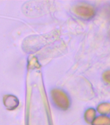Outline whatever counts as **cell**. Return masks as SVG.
I'll return each mask as SVG.
<instances>
[{
    "label": "cell",
    "mask_w": 110,
    "mask_h": 125,
    "mask_svg": "<svg viewBox=\"0 0 110 125\" xmlns=\"http://www.w3.org/2000/svg\"><path fill=\"white\" fill-rule=\"evenodd\" d=\"M53 98L58 107L62 109H66L69 106V100L67 96L59 90L53 91Z\"/></svg>",
    "instance_id": "cell-1"
},
{
    "label": "cell",
    "mask_w": 110,
    "mask_h": 125,
    "mask_svg": "<svg viewBox=\"0 0 110 125\" xmlns=\"http://www.w3.org/2000/svg\"><path fill=\"white\" fill-rule=\"evenodd\" d=\"M104 80L106 82H108V83H110V71L106 72L104 74Z\"/></svg>",
    "instance_id": "cell-5"
},
{
    "label": "cell",
    "mask_w": 110,
    "mask_h": 125,
    "mask_svg": "<svg viewBox=\"0 0 110 125\" xmlns=\"http://www.w3.org/2000/svg\"><path fill=\"white\" fill-rule=\"evenodd\" d=\"M87 113H89L88 115V117H86V121L87 122H91V121H93V117H95V111H93V110H90V111H87Z\"/></svg>",
    "instance_id": "cell-4"
},
{
    "label": "cell",
    "mask_w": 110,
    "mask_h": 125,
    "mask_svg": "<svg viewBox=\"0 0 110 125\" xmlns=\"http://www.w3.org/2000/svg\"><path fill=\"white\" fill-rule=\"evenodd\" d=\"M94 125H110V119L106 117H98L93 122Z\"/></svg>",
    "instance_id": "cell-3"
},
{
    "label": "cell",
    "mask_w": 110,
    "mask_h": 125,
    "mask_svg": "<svg viewBox=\"0 0 110 125\" xmlns=\"http://www.w3.org/2000/svg\"><path fill=\"white\" fill-rule=\"evenodd\" d=\"M76 12H77L78 14H80L81 15V16H84V17H90L92 16L93 14V9L87 7H83V6H80L76 8Z\"/></svg>",
    "instance_id": "cell-2"
}]
</instances>
